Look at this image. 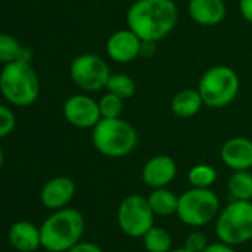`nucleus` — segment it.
<instances>
[{"label": "nucleus", "instance_id": "f257e3e1", "mask_svg": "<svg viewBox=\"0 0 252 252\" xmlns=\"http://www.w3.org/2000/svg\"><path fill=\"white\" fill-rule=\"evenodd\" d=\"M178 23L174 0H135L126 12V26L143 42L158 43L168 37Z\"/></svg>", "mask_w": 252, "mask_h": 252}, {"label": "nucleus", "instance_id": "f03ea898", "mask_svg": "<svg viewBox=\"0 0 252 252\" xmlns=\"http://www.w3.org/2000/svg\"><path fill=\"white\" fill-rule=\"evenodd\" d=\"M91 140L98 153L105 158L119 159L135 150L138 132L128 120L122 117L101 119L92 128Z\"/></svg>", "mask_w": 252, "mask_h": 252}, {"label": "nucleus", "instance_id": "7ed1b4c3", "mask_svg": "<svg viewBox=\"0 0 252 252\" xmlns=\"http://www.w3.org/2000/svg\"><path fill=\"white\" fill-rule=\"evenodd\" d=\"M85 231L82 212L73 208H63L49 215L40 225L42 246L49 252H67L80 242Z\"/></svg>", "mask_w": 252, "mask_h": 252}, {"label": "nucleus", "instance_id": "20e7f679", "mask_svg": "<svg viewBox=\"0 0 252 252\" xmlns=\"http://www.w3.org/2000/svg\"><path fill=\"white\" fill-rule=\"evenodd\" d=\"M0 94L15 107H29L40 95V82L30 61L18 60L5 64L0 71Z\"/></svg>", "mask_w": 252, "mask_h": 252}, {"label": "nucleus", "instance_id": "39448f33", "mask_svg": "<svg viewBox=\"0 0 252 252\" xmlns=\"http://www.w3.org/2000/svg\"><path fill=\"white\" fill-rule=\"evenodd\" d=\"M197 89L206 107L222 108L237 98L240 79L231 67L214 65L202 74Z\"/></svg>", "mask_w": 252, "mask_h": 252}, {"label": "nucleus", "instance_id": "423d86ee", "mask_svg": "<svg viewBox=\"0 0 252 252\" xmlns=\"http://www.w3.org/2000/svg\"><path fill=\"white\" fill-rule=\"evenodd\" d=\"M215 230L220 240L231 246L252 239V200H231L220 212Z\"/></svg>", "mask_w": 252, "mask_h": 252}, {"label": "nucleus", "instance_id": "0eeeda50", "mask_svg": "<svg viewBox=\"0 0 252 252\" xmlns=\"http://www.w3.org/2000/svg\"><path fill=\"white\" fill-rule=\"evenodd\" d=\"M218 211L220 199L211 189L191 187L178 197L177 215L187 225H206L218 215Z\"/></svg>", "mask_w": 252, "mask_h": 252}, {"label": "nucleus", "instance_id": "6e6552de", "mask_svg": "<svg viewBox=\"0 0 252 252\" xmlns=\"http://www.w3.org/2000/svg\"><path fill=\"white\" fill-rule=\"evenodd\" d=\"M155 212L149 200L140 194L125 197L117 209V222L120 230L129 237H143L155 221Z\"/></svg>", "mask_w": 252, "mask_h": 252}, {"label": "nucleus", "instance_id": "1a4fd4ad", "mask_svg": "<svg viewBox=\"0 0 252 252\" xmlns=\"http://www.w3.org/2000/svg\"><path fill=\"white\" fill-rule=\"evenodd\" d=\"M111 71L107 61L95 54L77 55L70 64V77L85 92L105 89Z\"/></svg>", "mask_w": 252, "mask_h": 252}, {"label": "nucleus", "instance_id": "9d476101", "mask_svg": "<svg viewBox=\"0 0 252 252\" xmlns=\"http://www.w3.org/2000/svg\"><path fill=\"white\" fill-rule=\"evenodd\" d=\"M65 120L80 129H92L102 119L98 101L85 94H76L65 99L63 105Z\"/></svg>", "mask_w": 252, "mask_h": 252}, {"label": "nucleus", "instance_id": "9b49d317", "mask_svg": "<svg viewBox=\"0 0 252 252\" xmlns=\"http://www.w3.org/2000/svg\"><path fill=\"white\" fill-rule=\"evenodd\" d=\"M143 40L131 30L123 29L114 32L105 43L107 55L117 64H129L135 61L143 52Z\"/></svg>", "mask_w": 252, "mask_h": 252}, {"label": "nucleus", "instance_id": "f8f14e48", "mask_svg": "<svg viewBox=\"0 0 252 252\" xmlns=\"http://www.w3.org/2000/svg\"><path fill=\"white\" fill-rule=\"evenodd\" d=\"M220 158L231 171H249L252 168V140L246 137L227 140L221 146Z\"/></svg>", "mask_w": 252, "mask_h": 252}, {"label": "nucleus", "instance_id": "ddd939ff", "mask_svg": "<svg viewBox=\"0 0 252 252\" xmlns=\"http://www.w3.org/2000/svg\"><path fill=\"white\" fill-rule=\"evenodd\" d=\"M141 175L143 181L152 189L166 187L177 177V163L166 155H158L146 162Z\"/></svg>", "mask_w": 252, "mask_h": 252}, {"label": "nucleus", "instance_id": "4468645a", "mask_svg": "<svg viewBox=\"0 0 252 252\" xmlns=\"http://www.w3.org/2000/svg\"><path fill=\"white\" fill-rule=\"evenodd\" d=\"M76 184L68 177H55L49 180L42 191H40V202L48 209H63L65 208L74 197Z\"/></svg>", "mask_w": 252, "mask_h": 252}, {"label": "nucleus", "instance_id": "2eb2a0df", "mask_svg": "<svg viewBox=\"0 0 252 252\" xmlns=\"http://www.w3.org/2000/svg\"><path fill=\"white\" fill-rule=\"evenodd\" d=\"M189 17L202 27H214L224 21L227 5L224 0H189Z\"/></svg>", "mask_w": 252, "mask_h": 252}, {"label": "nucleus", "instance_id": "dca6fc26", "mask_svg": "<svg viewBox=\"0 0 252 252\" xmlns=\"http://www.w3.org/2000/svg\"><path fill=\"white\" fill-rule=\"evenodd\" d=\"M11 245L20 252H33L42 246L40 228L30 221H17L11 225L8 233Z\"/></svg>", "mask_w": 252, "mask_h": 252}, {"label": "nucleus", "instance_id": "f3484780", "mask_svg": "<svg viewBox=\"0 0 252 252\" xmlns=\"http://www.w3.org/2000/svg\"><path fill=\"white\" fill-rule=\"evenodd\" d=\"M205 105L199 89L186 88L178 91L171 101V110L177 117L189 119L196 116Z\"/></svg>", "mask_w": 252, "mask_h": 252}, {"label": "nucleus", "instance_id": "a211bd4d", "mask_svg": "<svg viewBox=\"0 0 252 252\" xmlns=\"http://www.w3.org/2000/svg\"><path fill=\"white\" fill-rule=\"evenodd\" d=\"M178 197L180 196H177L174 191L168 190L166 187H160V189H155L147 197V200L156 215L166 217V215L177 214Z\"/></svg>", "mask_w": 252, "mask_h": 252}, {"label": "nucleus", "instance_id": "6ab92c4d", "mask_svg": "<svg viewBox=\"0 0 252 252\" xmlns=\"http://www.w3.org/2000/svg\"><path fill=\"white\" fill-rule=\"evenodd\" d=\"M30 51L24 48L14 36L0 33V63L3 65L18 60L30 61Z\"/></svg>", "mask_w": 252, "mask_h": 252}, {"label": "nucleus", "instance_id": "aec40b11", "mask_svg": "<svg viewBox=\"0 0 252 252\" xmlns=\"http://www.w3.org/2000/svg\"><path fill=\"white\" fill-rule=\"evenodd\" d=\"M227 187L233 200H252V174L249 171H234Z\"/></svg>", "mask_w": 252, "mask_h": 252}, {"label": "nucleus", "instance_id": "412c9836", "mask_svg": "<svg viewBox=\"0 0 252 252\" xmlns=\"http://www.w3.org/2000/svg\"><path fill=\"white\" fill-rule=\"evenodd\" d=\"M105 89L114 95H117L122 99H129L137 92L135 80L125 74V73H111L108 77V82L105 85Z\"/></svg>", "mask_w": 252, "mask_h": 252}, {"label": "nucleus", "instance_id": "4be33fe9", "mask_svg": "<svg viewBox=\"0 0 252 252\" xmlns=\"http://www.w3.org/2000/svg\"><path fill=\"white\" fill-rule=\"evenodd\" d=\"M143 237H144V248L149 252H169L172 248V237L162 227L153 225Z\"/></svg>", "mask_w": 252, "mask_h": 252}, {"label": "nucleus", "instance_id": "5701e85b", "mask_svg": "<svg viewBox=\"0 0 252 252\" xmlns=\"http://www.w3.org/2000/svg\"><path fill=\"white\" fill-rule=\"evenodd\" d=\"M187 180H189V183H190L191 187H196V189H209L217 181V171L211 165L199 163V165H194L189 171Z\"/></svg>", "mask_w": 252, "mask_h": 252}, {"label": "nucleus", "instance_id": "b1692460", "mask_svg": "<svg viewBox=\"0 0 252 252\" xmlns=\"http://www.w3.org/2000/svg\"><path fill=\"white\" fill-rule=\"evenodd\" d=\"M123 101L122 98H119L117 95L111 94V92H105L99 99H98V105H99V111H101V117L102 119H114V117H120L122 111H123Z\"/></svg>", "mask_w": 252, "mask_h": 252}, {"label": "nucleus", "instance_id": "393cba45", "mask_svg": "<svg viewBox=\"0 0 252 252\" xmlns=\"http://www.w3.org/2000/svg\"><path fill=\"white\" fill-rule=\"evenodd\" d=\"M15 125L17 119L14 111L8 105L0 104V138H5L9 134H12V131L15 129Z\"/></svg>", "mask_w": 252, "mask_h": 252}, {"label": "nucleus", "instance_id": "a878e982", "mask_svg": "<svg viewBox=\"0 0 252 252\" xmlns=\"http://www.w3.org/2000/svg\"><path fill=\"white\" fill-rule=\"evenodd\" d=\"M208 246L206 236L200 231H193L186 237L184 248L190 252H203V249Z\"/></svg>", "mask_w": 252, "mask_h": 252}, {"label": "nucleus", "instance_id": "bb28decb", "mask_svg": "<svg viewBox=\"0 0 252 252\" xmlns=\"http://www.w3.org/2000/svg\"><path fill=\"white\" fill-rule=\"evenodd\" d=\"M67 252H102V249L91 242H79L74 246H71Z\"/></svg>", "mask_w": 252, "mask_h": 252}, {"label": "nucleus", "instance_id": "cd10ccee", "mask_svg": "<svg viewBox=\"0 0 252 252\" xmlns=\"http://www.w3.org/2000/svg\"><path fill=\"white\" fill-rule=\"evenodd\" d=\"M239 11L243 20L252 24V0H239Z\"/></svg>", "mask_w": 252, "mask_h": 252}, {"label": "nucleus", "instance_id": "c85d7f7f", "mask_svg": "<svg viewBox=\"0 0 252 252\" xmlns=\"http://www.w3.org/2000/svg\"><path fill=\"white\" fill-rule=\"evenodd\" d=\"M203 252H236V251L228 243L217 242V243H208V246L203 249Z\"/></svg>", "mask_w": 252, "mask_h": 252}, {"label": "nucleus", "instance_id": "c756f323", "mask_svg": "<svg viewBox=\"0 0 252 252\" xmlns=\"http://www.w3.org/2000/svg\"><path fill=\"white\" fill-rule=\"evenodd\" d=\"M3 162H5V155H3L2 147H0V169H2V166H3Z\"/></svg>", "mask_w": 252, "mask_h": 252}, {"label": "nucleus", "instance_id": "7c9ffc66", "mask_svg": "<svg viewBox=\"0 0 252 252\" xmlns=\"http://www.w3.org/2000/svg\"><path fill=\"white\" fill-rule=\"evenodd\" d=\"M169 252H190V251H187L186 248H180V249H171Z\"/></svg>", "mask_w": 252, "mask_h": 252}]
</instances>
